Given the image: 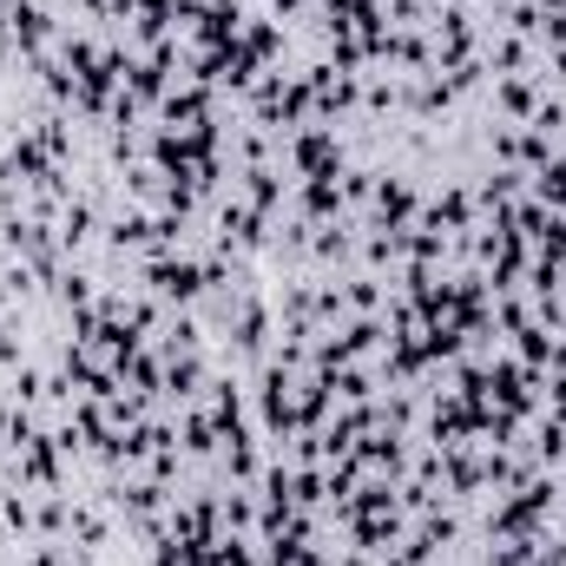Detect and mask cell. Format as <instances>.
I'll list each match as a JSON object with an SVG mask.
<instances>
[{"instance_id": "6", "label": "cell", "mask_w": 566, "mask_h": 566, "mask_svg": "<svg viewBox=\"0 0 566 566\" xmlns=\"http://www.w3.org/2000/svg\"><path fill=\"white\" fill-rule=\"evenodd\" d=\"M323 566H369V554H356V547H349V554H336V560H323Z\"/></svg>"}, {"instance_id": "7", "label": "cell", "mask_w": 566, "mask_h": 566, "mask_svg": "<svg viewBox=\"0 0 566 566\" xmlns=\"http://www.w3.org/2000/svg\"><path fill=\"white\" fill-rule=\"evenodd\" d=\"M534 7H541V13H566V0H534Z\"/></svg>"}, {"instance_id": "8", "label": "cell", "mask_w": 566, "mask_h": 566, "mask_svg": "<svg viewBox=\"0 0 566 566\" xmlns=\"http://www.w3.org/2000/svg\"><path fill=\"white\" fill-rule=\"evenodd\" d=\"M494 7H514V0H494Z\"/></svg>"}, {"instance_id": "2", "label": "cell", "mask_w": 566, "mask_h": 566, "mask_svg": "<svg viewBox=\"0 0 566 566\" xmlns=\"http://www.w3.org/2000/svg\"><path fill=\"white\" fill-rule=\"evenodd\" d=\"M283 158H290V178H336L343 171V133L336 126H303L283 139Z\"/></svg>"}, {"instance_id": "3", "label": "cell", "mask_w": 566, "mask_h": 566, "mask_svg": "<svg viewBox=\"0 0 566 566\" xmlns=\"http://www.w3.org/2000/svg\"><path fill=\"white\" fill-rule=\"evenodd\" d=\"M494 106L507 113V126H527L541 113V80L534 73H514V80H494Z\"/></svg>"}, {"instance_id": "4", "label": "cell", "mask_w": 566, "mask_h": 566, "mask_svg": "<svg viewBox=\"0 0 566 566\" xmlns=\"http://www.w3.org/2000/svg\"><path fill=\"white\" fill-rule=\"evenodd\" d=\"M527 198H541L547 211H566V158H554V165H541V171L527 178Z\"/></svg>"}, {"instance_id": "5", "label": "cell", "mask_w": 566, "mask_h": 566, "mask_svg": "<svg viewBox=\"0 0 566 566\" xmlns=\"http://www.w3.org/2000/svg\"><path fill=\"white\" fill-rule=\"evenodd\" d=\"M27 566H86V554H80V547L66 554L60 541H40V547H33V560H27Z\"/></svg>"}, {"instance_id": "1", "label": "cell", "mask_w": 566, "mask_h": 566, "mask_svg": "<svg viewBox=\"0 0 566 566\" xmlns=\"http://www.w3.org/2000/svg\"><path fill=\"white\" fill-rule=\"evenodd\" d=\"M139 277H145V290H151L165 310H198V296H205V264H198L191 251H165V258H145Z\"/></svg>"}]
</instances>
